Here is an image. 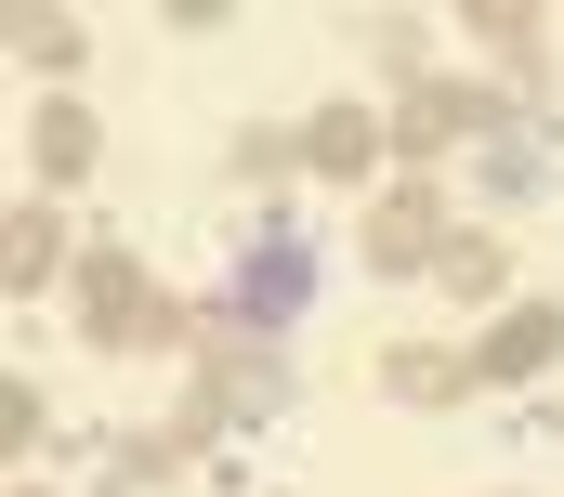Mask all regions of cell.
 <instances>
[{"instance_id": "1", "label": "cell", "mask_w": 564, "mask_h": 497, "mask_svg": "<svg viewBox=\"0 0 564 497\" xmlns=\"http://www.w3.org/2000/svg\"><path fill=\"white\" fill-rule=\"evenodd\" d=\"M79 341L93 354H171V341H197V314L144 275L132 248H93L79 262Z\"/></svg>"}, {"instance_id": "2", "label": "cell", "mask_w": 564, "mask_h": 497, "mask_svg": "<svg viewBox=\"0 0 564 497\" xmlns=\"http://www.w3.org/2000/svg\"><path fill=\"white\" fill-rule=\"evenodd\" d=\"M459 236V223H433V184H394L368 223H355V248H368V275H433V248Z\"/></svg>"}, {"instance_id": "3", "label": "cell", "mask_w": 564, "mask_h": 497, "mask_svg": "<svg viewBox=\"0 0 564 497\" xmlns=\"http://www.w3.org/2000/svg\"><path fill=\"white\" fill-rule=\"evenodd\" d=\"M486 119H499V92H473V79H408L394 92V144L408 157H446L459 131H486Z\"/></svg>"}, {"instance_id": "4", "label": "cell", "mask_w": 564, "mask_h": 497, "mask_svg": "<svg viewBox=\"0 0 564 497\" xmlns=\"http://www.w3.org/2000/svg\"><path fill=\"white\" fill-rule=\"evenodd\" d=\"M197 367H210V406H224V419H263V406L289 393L276 354H263L250 328H197Z\"/></svg>"}, {"instance_id": "5", "label": "cell", "mask_w": 564, "mask_h": 497, "mask_svg": "<svg viewBox=\"0 0 564 497\" xmlns=\"http://www.w3.org/2000/svg\"><path fill=\"white\" fill-rule=\"evenodd\" d=\"M381 144H394V119H368V106H315V119H302V170H315V184H368Z\"/></svg>"}, {"instance_id": "6", "label": "cell", "mask_w": 564, "mask_h": 497, "mask_svg": "<svg viewBox=\"0 0 564 497\" xmlns=\"http://www.w3.org/2000/svg\"><path fill=\"white\" fill-rule=\"evenodd\" d=\"M93 157H106V131H93L79 92H53V106L26 119V170H40V184H93Z\"/></svg>"}, {"instance_id": "7", "label": "cell", "mask_w": 564, "mask_h": 497, "mask_svg": "<svg viewBox=\"0 0 564 497\" xmlns=\"http://www.w3.org/2000/svg\"><path fill=\"white\" fill-rule=\"evenodd\" d=\"M552 354H564V314H552V301H512V314L486 328V354H473V379H539Z\"/></svg>"}, {"instance_id": "8", "label": "cell", "mask_w": 564, "mask_h": 497, "mask_svg": "<svg viewBox=\"0 0 564 497\" xmlns=\"http://www.w3.org/2000/svg\"><path fill=\"white\" fill-rule=\"evenodd\" d=\"M210 419H224V406H210V393H197V406H184V419H171V432H132V445H119V459H106V472H119V485H171V472H184V459H197V445H210Z\"/></svg>"}, {"instance_id": "9", "label": "cell", "mask_w": 564, "mask_h": 497, "mask_svg": "<svg viewBox=\"0 0 564 497\" xmlns=\"http://www.w3.org/2000/svg\"><path fill=\"white\" fill-rule=\"evenodd\" d=\"M433 288H446V301H499V288H512V248H499V236H473V223H459V236L433 248Z\"/></svg>"}, {"instance_id": "10", "label": "cell", "mask_w": 564, "mask_h": 497, "mask_svg": "<svg viewBox=\"0 0 564 497\" xmlns=\"http://www.w3.org/2000/svg\"><path fill=\"white\" fill-rule=\"evenodd\" d=\"M381 379H394L408 406H446V393H473V354H433V341H394V354H381Z\"/></svg>"}, {"instance_id": "11", "label": "cell", "mask_w": 564, "mask_h": 497, "mask_svg": "<svg viewBox=\"0 0 564 497\" xmlns=\"http://www.w3.org/2000/svg\"><path fill=\"white\" fill-rule=\"evenodd\" d=\"M473 40H486V53H512L525 79L552 66V13H525V0H473Z\"/></svg>"}, {"instance_id": "12", "label": "cell", "mask_w": 564, "mask_h": 497, "mask_svg": "<svg viewBox=\"0 0 564 497\" xmlns=\"http://www.w3.org/2000/svg\"><path fill=\"white\" fill-rule=\"evenodd\" d=\"M53 262H66V223H53V210H13V223H0V288H40Z\"/></svg>"}, {"instance_id": "13", "label": "cell", "mask_w": 564, "mask_h": 497, "mask_svg": "<svg viewBox=\"0 0 564 497\" xmlns=\"http://www.w3.org/2000/svg\"><path fill=\"white\" fill-rule=\"evenodd\" d=\"M13 53L66 79V66H79V13H53V0H26V13H13Z\"/></svg>"}, {"instance_id": "14", "label": "cell", "mask_w": 564, "mask_h": 497, "mask_svg": "<svg viewBox=\"0 0 564 497\" xmlns=\"http://www.w3.org/2000/svg\"><path fill=\"white\" fill-rule=\"evenodd\" d=\"M237 170H250V184H276V170H302V131H237Z\"/></svg>"}, {"instance_id": "15", "label": "cell", "mask_w": 564, "mask_h": 497, "mask_svg": "<svg viewBox=\"0 0 564 497\" xmlns=\"http://www.w3.org/2000/svg\"><path fill=\"white\" fill-rule=\"evenodd\" d=\"M26 445H40V393H26V379H0V459H26Z\"/></svg>"}, {"instance_id": "16", "label": "cell", "mask_w": 564, "mask_h": 497, "mask_svg": "<svg viewBox=\"0 0 564 497\" xmlns=\"http://www.w3.org/2000/svg\"><path fill=\"white\" fill-rule=\"evenodd\" d=\"M13 497H40V485H13Z\"/></svg>"}]
</instances>
